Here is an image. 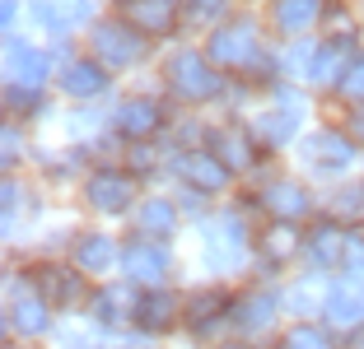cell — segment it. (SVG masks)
Masks as SVG:
<instances>
[{"mask_svg":"<svg viewBox=\"0 0 364 349\" xmlns=\"http://www.w3.org/2000/svg\"><path fill=\"white\" fill-rule=\"evenodd\" d=\"M168 79H173V89H178L182 98H210L215 94V74H210V65H205V56H196V52L173 56Z\"/></svg>","mask_w":364,"mask_h":349,"instance_id":"obj_1","label":"cell"},{"mask_svg":"<svg viewBox=\"0 0 364 349\" xmlns=\"http://www.w3.org/2000/svg\"><path fill=\"white\" fill-rule=\"evenodd\" d=\"M252 52H257V33H252V23H225V28H215V38H210L215 65H247Z\"/></svg>","mask_w":364,"mask_h":349,"instance_id":"obj_2","label":"cell"},{"mask_svg":"<svg viewBox=\"0 0 364 349\" xmlns=\"http://www.w3.org/2000/svg\"><path fill=\"white\" fill-rule=\"evenodd\" d=\"M322 312L332 321H341V326H360L364 321V284L360 279H336L327 289V298H322Z\"/></svg>","mask_w":364,"mask_h":349,"instance_id":"obj_3","label":"cell"},{"mask_svg":"<svg viewBox=\"0 0 364 349\" xmlns=\"http://www.w3.org/2000/svg\"><path fill=\"white\" fill-rule=\"evenodd\" d=\"M28 14L47 33H65L89 19V0H28Z\"/></svg>","mask_w":364,"mask_h":349,"instance_id":"obj_4","label":"cell"},{"mask_svg":"<svg viewBox=\"0 0 364 349\" xmlns=\"http://www.w3.org/2000/svg\"><path fill=\"white\" fill-rule=\"evenodd\" d=\"M94 47H98V56H103L107 65H131L140 56V38L131 28H122V23H103V28H94Z\"/></svg>","mask_w":364,"mask_h":349,"instance_id":"obj_5","label":"cell"},{"mask_svg":"<svg viewBox=\"0 0 364 349\" xmlns=\"http://www.w3.org/2000/svg\"><path fill=\"white\" fill-rule=\"evenodd\" d=\"M122 265H127V275L136 279V284H140V279H145V284H154V279L168 275V252H164L159 243H136V247H127Z\"/></svg>","mask_w":364,"mask_h":349,"instance_id":"obj_6","label":"cell"},{"mask_svg":"<svg viewBox=\"0 0 364 349\" xmlns=\"http://www.w3.org/2000/svg\"><path fill=\"white\" fill-rule=\"evenodd\" d=\"M140 303H145V294L136 284H107L98 294V321H131L140 317Z\"/></svg>","mask_w":364,"mask_h":349,"instance_id":"obj_7","label":"cell"},{"mask_svg":"<svg viewBox=\"0 0 364 349\" xmlns=\"http://www.w3.org/2000/svg\"><path fill=\"white\" fill-rule=\"evenodd\" d=\"M131 201H136V187L122 172H98L89 182V205H98V210H127Z\"/></svg>","mask_w":364,"mask_h":349,"instance_id":"obj_8","label":"cell"},{"mask_svg":"<svg viewBox=\"0 0 364 349\" xmlns=\"http://www.w3.org/2000/svg\"><path fill=\"white\" fill-rule=\"evenodd\" d=\"M304 154H309V163L318 172H341V168H350V145H346L341 135H313L309 145H304Z\"/></svg>","mask_w":364,"mask_h":349,"instance_id":"obj_9","label":"cell"},{"mask_svg":"<svg viewBox=\"0 0 364 349\" xmlns=\"http://www.w3.org/2000/svg\"><path fill=\"white\" fill-rule=\"evenodd\" d=\"M178 177H187L192 187H201V191H215V187H225L229 168L215 159V154H182V159H178Z\"/></svg>","mask_w":364,"mask_h":349,"instance_id":"obj_10","label":"cell"},{"mask_svg":"<svg viewBox=\"0 0 364 349\" xmlns=\"http://www.w3.org/2000/svg\"><path fill=\"white\" fill-rule=\"evenodd\" d=\"M220 228H225V238H220V243L210 238V252H205V256H210L215 270H229V265L243 261V243H247V238H243V223H238L234 214H220Z\"/></svg>","mask_w":364,"mask_h":349,"instance_id":"obj_11","label":"cell"},{"mask_svg":"<svg viewBox=\"0 0 364 349\" xmlns=\"http://www.w3.org/2000/svg\"><path fill=\"white\" fill-rule=\"evenodd\" d=\"M61 89H65V94H75V98H94V94H103V65H94V61L65 65V70H61Z\"/></svg>","mask_w":364,"mask_h":349,"instance_id":"obj_12","label":"cell"},{"mask_svg":"<svg viewBox=\"0 0 364 349\" xmlns=\"http://www.w3.org/2000/svg\"><path fill=\"white\" fill-rule=\"evenodd\" d=\"M262 201H267V210L276 214V219H299V214L309 210V196H304L299 187H289V182H276Z\"/></svg>","mask_w":364,"mask_h":349,"instance_id":"obj_13","label":"cell"},{"mask_svg":"<svg viewBox=\"0 0 364 349\" xmlns=\"http://www.w3.org/2000/svg\"><path fill=\"white\" fill-rule=\"evenodd\" d=\"M127 14L140 23L145 33H168L173 28V5L168 0H131Z\"/></svg>","mask_w":364,"mask_h":349,"instance_id":"obj_14","label":"cell"},{"mask_svg":"<svg viewBox=\"0 0 364 349\" xmlns=\"http://www.w3.org/2000/svg\"><path fill=\"white\" fill-rule=\"evenodd\" d=\"M322 14V0H276V23L285 33H304Z\"/></svg>","mask_w":364,"mask_h":349,"instance_id":"obj_15","label":"cell"},{"mask_svg":"<svg viewBox=\"0 0 364 349\" xmlns=\"http://www.w3.org/2000/svg\"><path fill=\"white\" fill-rule=\"evenodd\" d=\"M271 317H276V294H271V289H262V294H252V298H243V303H238V317L234 321L243 331H262Z\"/></svg>","mask_w":364,"mask_h":349,"instance_id":"obj_16","label":"cell"},{"mask_svg":"<svg viewBox=\"0 0 364 349\" xmlns=\"http://www.w3.org/2000/svg\"><path fill=\"white\" fill-rule=\"evenodd\" d=\"M10 74L19 79V84H38V79L47 74L43 52H33V47H23V43H10Z\"/></svg>","mask_w":364,"mask_h":349,"instance_id":"obj_17","label":"cell"},{"mask_svg":"<svg viewBox=\"0 0 364 349\" xmlns=\"http://www.w3.org/2000/svg\"><path fill=\"white\" fill-rule=\"evenodd\" d=\"M210 154H215L220 163H225V168H243L252 149H247V140L238 135V131H215V140H210Z\"/></svg>","mask_w":364,"mask_h":349,"instance_id":"obj_18","label":"cell"},{"mask_svg":"<svg viewBox=\"0 0 364 349\" xmlns=\"http://www.w3.org/2000/svg\"><path fill=\"white\" fill-rule=\"evenodd\" d=\"M117 121H122L127 135H154V126H159V107L154 103H127L117 112Z\"/></svg>","mask_w":364,"mask_h":349,"instance_id":"obj_19","label":"cell"},{"mask_svg":"<svg viewBox=\"0 0 364 349\" xmlns=\"http://www.w3.org/2000/svg\"><path fill=\"white\" fill-rule=\"evenodd\" d=\"M75 261L85 265V270H94V275H103L107 265H112V238H80Z\"/></svg>","mask_w":364,"mask_h":349,"instance_id":"obj_20","label":"cell"},{"mask_svg":"<svg viewBox=\"0 0 364 349\" xmlns=\"http://www.w3.org/2000/svg\"><path fill=\"white\" fill-rule=\"evenodd\" d=\"M14 331H28V336H38V331H47V307L38 303V298H14Z\"/></svg>","mask_w":364,"mask_h":349,"instance_id":"obj_21","label":"cell"},{"mask_svg":"<svg viewBox=\"0 0 364 349\" xmlns=\"http://www.w3.org/2000/svg\"><path fill=\"white\" fill-rule=\"evenodd\" d=\"M173 223H178V214H173L168 201H145L140 205V228L145 233H168Z\"/></svg>","mask_w":364,"mask_h":349,"instance_id":"obj_22","label":"cell"},{"mask_svg":"<svg viewBox=\"0 0 364 349\" xmlns=\"http://www.w3.org/2000/svg\"><path fill=\"white\" fill-rule=\"evenodd\" d=\"M178 312V303H173L168 294H145V303H140V317L145 326H168V317Z\"/></svg>","mask_w":364,"mask_h":349,"instance_id":"obj_23","label":"cell"},{"mask_svg":"<svg viewBox=\"0 0 364 349\" xmlns=\"http://www.w3.org/2000/svg\"><path fill=\"white\" fill-rule=\"evenodd\" d=\"M309 252H313V261H336V256H341V238H336V228H327V223H322L318 233H313L309 238Z\"/></svg>","mask_w":364,"mask_h":349,"instance_id":"obj_24","label":"cell"},{"mask_svg":"<svg viewBox=\"0 0 364 349\" xmlns=\"http://www.w3.org/2000/svg\"><path fill=\"white\" fill-rule=\"evenodd\" d=\"M341 52H346V43H327L318 52V61H313V79H322V84H327V79H336V65H341Z\"/></svg>","mask_w":364,"mask_h":349,"instance_id":"obj_25","label":"cell"},{"mask_svg":"<svg viewBox=\"0 0 364 349\" xmlns=\"http://www.w3.org/2000/svg\"><path fill=\"white\" fill-rule=\"evenodd\" d=\"M285 349H332V345H327V336L318 326H294L285 336Z\"/></svg>","mask_w":364,"mask_h":349,"instance_id":"obj_26","label":"cell"},{"mask_svg":"<svg viewBox=\"0 0 364 349\" xmlns=\"http://www.w3.org/2000/svg\"><path fill=\"white\" fill-rule=\"evenodd\" d=\"M341 94H346V98H364V56L341 74Z\"/></svg>","mask_w":364,"mask_h":349,"instance_id":"obj_27","label":"cell"},{"mask_svg":"<svg viewBox=\"0 0 364 349\" xmlns=\"http://www.w3.org/2000/svg\"><path fill=\"white\" fill-rule=\"evenodd\" d=\"M43 279H52V284H47V289H52L56 298H75V294H80L75 275H61V270H43Z\"/></svg>","mask_w":364,"mask_h":349,"instance_id":"obj_28","label":"cell"},{"mask_svg":"<svg viewBox=\"0 0 364 349\" xmlns=\"http://www.w3.org/2000/svg\"><path fill=\"white\" fill-rule=\"evenodd\" d=\"M229 0H187V10H192V19H210V14H220Z\"/></svg>","mask_w":364,"mask_h":349,"instance_id":"obj_29","label":"cell"},{"mask_svg":"<svg viewBox=\"0 0 364 349\" xmlns=\"http://www.w3.org/2000/svg\"><path fill=\"white\" fill-rule=\"evenodd\" d=\"M355 131H360V135H364V107H360V116H355Z\"/></svg>","mask_w":364,"mask_h":349,"instance_id":"obj_30","label":"cell"},{"mask_svg":"<svg viewBox=\"0 0 364 349\" xmlns=\"http://www.w3.org/2000/svg\"><path fill=\"white\" fill-rule=\"evenodd\" d=\"M355 349H364V336H360V340H355Z\"/></svg>","mask_w":364,"mask_h":349,"instance_id":"obj_31","label":"cell"},{"mask_svg":"<svg viewBox=\"0 0 364 349\" xmlns=\"http://www.w3.org/2000/svg\"><path fill=\"white\" fill-rule=\"evenodd\" d=\"M229 349H238V345H229Z\"/></svg>","mask_w":364,"mask_h":349,"instance_id":"obj_32","label":"cell"}]
</instances>
